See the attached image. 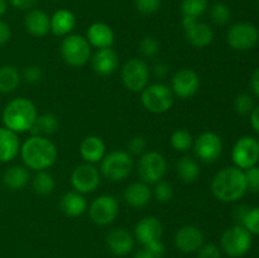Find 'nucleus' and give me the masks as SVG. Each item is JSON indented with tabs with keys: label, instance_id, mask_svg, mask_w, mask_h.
I'll list each match as a JSON object with an SVG mask.
<instances>
[{
	"label": "nucleus",
	"instance_id": "obj_1",
	"mask_svg": "<svg viewBox=\"0 0 259 258\" xmlns=\"http://www.w3.org/2000/svg\"><path fill=\"white\" fill-rule=\"evenodd\" d=\"M25 167L33 171H46L57 161V148L48 137L32 136L20 147Z\"/></svg>",
	"mask_w": 259,
	"mask_h": 258
},
{
	"label": "nucleus",
	"instance_id": "obj_2",
	"mask_svg": "<svg viewBox=\"0 0 259 258\" xmlns=\"http://www.w3.org/2000/svg\"><path fill=\"white\" fill-rule=\"evenodd\" d=\"M247 191L244 171L235 166L220 169L211 181V192L219 201L235 202Z\"/></svg>",
	"mask_w": 259,
	"mask_h": 258
},
{
	"label": "nucleus",
	"instance_id": "obj_3",
	"mask_svg": "<svg viewBox=\"0 0 259 258\" xmlns=\"http://www.w3.org/2000/svg\"><path fill=\"white\" fill-rule=\"evenodd\" d=\"M37 116V108L33 101L27 98H17L9 101L5 106L3 121L5 128L15 133H24L32 129Z\"/></svg>",
	"mask_w": 259,
	"mask_h": 258
},
{
	"label": "nucleus",
	"instance_id": "obj_4",
	"mask_svg": "<svg viewBox=\"0 0 259 258\" xmlns=\"http://www.w3.org/2000/svg\"><path fill=\"white\" fill-rule=\"evenodd\" d=\"M162 234H163V227L161 220L156 217L143 218L137 223L134 228L136 239L144 248L151 250L156 258H162L166 252L164 244L162 243Z\"/></svg>",
	"mask_w": 259,
	"mask_h": 258
},
{
	"label": "nucleus",
	"instance_id": "obj_5",
	"mask_svg": "<svg viewBox=\"0 0 259 258\" xmlns=\"http://www.w3.org/2000/svg\"><path fill=\"white\" fill-rule=\"evenodd\" d=\"M133 157L128 151H116L105 154L100 164V172L109 181H123L133 171Z\"/></svg>",
	"mask_w": 259,
	"mask_h": 258
},
{
	"label": "nucleus",
	"instance_id": "obj_6",
	"mask_svg": "<svg viewBox=\"0 0 259 258\" xmlns=\"http://www.w3.org/2000/svg\"><path fill=\"white\" fill-rule=\"evenodd\" d=\"M61 56L67 65L81 67L91 58V46L86 37L80 34H68L61 43Z\"/></svg>",
	"mask_w": 259,
	"mask_h": 258
},
{
	"label": "nucleus",
	"instance_id": "obj_7",
	"mask_svg": "<svg viewBox=\"0 0 259 258\" xmlns=\"http://www.w3.org/2000/svg\"><path fill=\"white\" fill-rule=\"evenodd\" d=\"M252 240V234L243 225L237 224L223 233L220 244L225 254L232 258H240L249 252Z\"/></svg>",
	"mask_w": 259,
	"mask_h": 258
},
{
	"label": "nucleus",
	"instance_id": "obj_8",
	"mask_svg": "<svg viewBox=\"0 0 259 258\" xmlns=\"http://www.w3.org/2000/svg\"><path fill=\"white\" fill-rule=\"evenodd\" d=\"M174 93L171 88L162 82L152 83L142 91V104L148 111L154 114H163L174 105Z\"/></svg>",
	"mask_w": 259,
	"mask_h": 258
},
{
	"label": "nucleus",
	"instance_id": "obj_9",
	"mask_svg": "<svg viewBox=\"0 0 259 258\" xmlns=\"http://www.w3.org/2000/svg\"><path fill=\"white\" fill-rule=\"evenodd\" d=\"M149 75V67L143 58H131L121 68V81L133 93H142L148 86Z\"/></svg>",
	"mask_w": 259,
	"mask_h": 258
},
{
	"label": "nucleus",
	"instance_id": "obj_10",
	"mask_svg": "<svg viewBox=\"0 0 259 258\" xmlns=\"http://www.w3.org/2000/svg\"><path fill=\"white\" fill-rule=\"evenodd\" d=\"M167 169L166 158L157 151L144 152L137 164L139 179L146 184H156L163 179Z\"/></svg>",
	"mask_w": 259,
	"mask_h": 258
},
{
	"label": "nucleus",
	"instance_id": "obj_11",
	"mask_svg": "<svg viewBox=\"0 0 259 258\" xmlns=\"http://www.w3.org/2000/svg\"><path fill=\"white\" fill-rule=\"evenodd\" d=\"M228 45L235 51H249L257 46L259 30L254 24L248 22H239L229 28L227 34Z\"/></svg>",
	"mask_w": 259,
	"mask_h": 258
},
{
	"label": "nucleus",
	"instance_id": "obj_12",
	"mask_svg": "<svg viewBox=\"0 0 259 258\" xmlns=\"http://www.w3.org/2000/svg\"><path fill=\"white\" fill-rule=\"evenodd\" d=\"M232 159L235 167L245 169L257 166L259 162V141L254 137L244 136L235 142L232 151Z\"/></svg>",
	"mask_w": 259,
	"mask_h": 258
},
{
	"label": "nucleus",
	"instance_id": "obj_13",
	"mask_svg": "<svg viewBox=\"0 0 259 258\" xmlns=\"http://www.w3.org/2000/svg\"><path fill=\"white\" fill-rule=\"evenodd\" d=\"M119 214V202L113 195H100L93 200L89 207V217L94 224L105 227L111 224Z\"/></svg>",
	"mask_w": 259,
	"mask_h": 258
},
{
	"label": "nucleus",
	"instance_id": "obj_14",
	"mask_svg": "<svg viewBox=\"0 0 259 258\" xmlns=\"http://www.w3.org/2000/svg\"><path fill=\"white\" fill-rule=\"evenodd\" d=\"M194 153L204 163H214L223 153V141L214 132H204L194 141Z\"/></svg>",
	"mask_w": 259,
	"mask_h": 258
},
{
	"label": "nucleus",
	"instance_id": "obj_15",
	"mask_svg": "<svg viewBox=\"0 0 259 258\" xmlns=\"http://www.w3.org/2000/svg\"><path fill=\"white\" fill-rule=\"evenodd\" d=\"M101 176L99 169L91 163H82L75 167L71 174V185L80 194H91L99 187Z\"/></svg>",
	"mask_w": 259,
	"mask_h": 258
},
{
	"label": "nucleus",
	"instance_id": "obj_16",
	"mask_svg": "<svg viewBox=\"0 0 259 258\" xmlns=\"http://www.w3.org/2000/svg\"><path fill=\"white\" fill-rule=\"evenodd\" d=\"M182 25H184L187 42L194 47L205 48L211 45L214 40V30L206 23L199 22V19L184 17Z\"/></svg>",
	"mask_w": 259,
	"mask_h": 258
},
{
	"label": "nucleus",
	"instance_id": "obj_17",
	"mask_svg": "<svg viewBox=\"0 0 259 258\" xmlns=\"http://www.w3.org/2000/svg\"><path fill=\"white\" fill-rule=\"evenodd\" d=\"M200 89V77L191 68H181L177 71L171 80V90L174 95L181 99H190Z\"/></svg>",
	"mask_w": 259,
	"mask_h": 258
},
{
	"label": "nucleus",
	"instance_id": "obj_18",
	"mask_svg": "<svg viewBox=\"0 0 259 258\" xmlns=\"http://www.w3.org/2000/svg\"><path fill=\"white\" fill-rule=\"evenodd\" d=\"M175 245L182 253L197 252L204 245V234L195 225H185L175 234Z\"/></svg>",
	"mask_w": 259,
	"mask_h": 258
},
{
	"label": "nucleus",
	"instance_id": "obj_19",
	"mask_svg": "<svg viewBox=\"0 0 259 258\" xmlns=\"http://www.w3.org/2000/svg\"><path fill=\"white\" fill-rule=\"evenodd\" d=\"M90 60L93 70L99 76L113 75L119 67V56L111 47L99 48Z\"/></svg>",
	"mask_w": 259,
	"mask_h": 258
},
{
	"label": "nucleus",
	"instance_id": "obj_20",
	"mask_svg": "<svg viewBox=\"0 0 259 258\" xmlns=\"http://www.w3.org/2000/svg\"><path fill=\"white\" fill-rule=\"evenodd\" d=\"M106 247L113 254L123 257L129 254L134 247V238L128 230L123 228H115L106 235Z\"/></svg>",
	"mask_w": 259,
	"mask_h": 258
},
{
	"label": "nucleus",
	"instance_id": "obj_21",
	"mask_svg": "<svg viewBox=\"0 0 259 258\" xmlns=\"http://www.w3.org/2000/svg\"><path fill=\"white\" fill-rule=\"evenodd\" d=\"M25 30L34 37H45L51 30V17L40 9H30L24 18Z\"/></svg>",
	"mask_w": 259,
	"mask_h": 258
},
{
	"label": "nucleus",
	"instance_id": "obj_22",
	"mask_svg": "<svg viewBox=\"0 0 259 258\" xmlns=\"http://www.w3.org/2000/svg\"><path fill=\"white\" fill-rule=\"evenodd\" d=\"M86 39L89 40L91 47L95 48H109L114 45L115 35L110 25L105 23H94L89 27L86 33Z\"/></svg>",
	"mask_w": 259,
	"mask_h": 258
},
{
	"label": "nucleus",
	"instance_id": "obj_23",
	"mask_svg": "<svg viewBox=\"0 0 259 258\" xmlns=\"http://www.w3.org/2000/svg\"><path fill=\"white\" fill-rule=\"evenodd\" d=\"M106 147L103 139L98 136H89L80 144V154L86 163H99L105 157Z\"/></svg>",
	"mask_w": 259,
	"mask_h": 258
},
{
	"label": "nucleus",
	"instance_id": "obj_24",
	"mask_svg": "<svg viewBox=\"0 0 259 258\" xmlns=\"http://www.w3.org/2000/svg\"><path fill=\"white\" fill-rule=\"evenodd\" d=\"M152 189L148 184L133 182L124 191V200L132 207H143L151 201Z\"/></svg>",
	"mask_w": 259,
	"mask_h": 258
},
{
	"label": "nucleus",
	"instance_id": "obj_25",
	"mask_svg": "<svg viewBox=\"0 0 259 258\" xmlns=\"http://www.w3.org/2000/svg\"><path fill=\"white\" fill-rule=\"evenodd\" d=\"M60 209L70 218H77L88 209V202L82 194L77 191H67L60 200Z\"/></svg>",
	"mask_w": 259,
	"mask_h": 258
},
{
	"label": "nucleus",
	"instance_id": "obj_26",
	"mask_svg": "<svg viewBox=\"0 0 259 258\" xmlns=\"http://www.w3.org/2000/svg\"><path fill=\"white\" fill-rule=\"evenodd\" d=\"M76 17L71 10L58 9L51 17V32L57 37H66L73 30Z\"/></svg>",
	"mask_w": 259,
	"mask_h": 258
},
{
	"label": "nucleus",
	"instance_id": "obj_27",
	"mask_svg": "<svg viewBox=\"0 0 259 258\" xmlns=\"http://www.w3.org/2000/svg\"><path fill=\"white\" fill-rule=\"evenodd\" d=\"M20 152L17 133L8 128H0V162H10Z\"/></svg>",
	"mask_w": 259,
	"mask_h": 258
},
{
	"label": "nucleus",
	"instance_id": "obj_28",
	"mask_svg": "<svg viewBox=\"0 0 259 258\" xmlns=\"http://www.w3.org/2000/svg\"><path fill=\"white\" fill-rule=\"evenodd\" d=\"M29 180L30 174L28 171V167L19 166V164L9 167L3 175V182H4L5 187H8L12 191L24 189Z\"/></svg>",
	"mask_w": 259,
	"mask_h": 258
},
{
	"label": "nucleus",
	"instance_id": "obj_29",
	"mask_svg": "<svg viewBox=\"0 0 259 258\" xmlns=\"http://www.w3.org/2000/svg\"><path fill=\"white\" fill-rule=\"evenodd\" d=\"M58 118L52 113H46L42 115H38L35 119L34 124H33L30 133L32 136H39V137H48L56 133L58 129Z\"/></svg>",
	"mask_w": 259,
	"mask_h": 258
},
{
	"label": "nucleus",
	"instance_id": "obj_30",
	"mask_svg": "<svg viewBox=\"0 0 259 258\" xmlns=\"http://www.w3.org/2000/svg\"><path fill=\"white\" fill-rule=\"evenodd\" d=\"M176 171L177 176L182 180L186 184H192V182L196 181L200 176V168L199 164L195 159H192L191 157H182L181 159H179L176 164Z\"/></svg>",
	"mask_w": 259,
	"mask_h": 258
},
{
	"label": "nucleus",
	"instance_id": "obj_31",
	"mask_svg": "<svg viewBox=\"0 0 259 258\" xmlns=\"http://www.w3.org/2000/svg\"><path fill=\"white\" fill-rule=\"evenodd\" d=\"M22 80V75L14 66L0 67V93H13Z\"/></svg>",
	"mask_w": 259,
	"mask_h": 258
},
{
	"label": "nucleus",
	"instance_id": "obj_32",
	"mask_svg": "<svg viewBox=\"0 0 259 258\" xmlns=\"http://www.w3.org/2000/svg\"><path fill=\"white\" fill-rule=\"evenodd\" d=\"M32 186L35 194L46 196V195L52 194L55 190V179L48 171H38L33 177Z\"/></svg>",
	"mask_w": 259,
	"mask_h": 258
},
{
	"label": "nucleus",
	"instance_id": "obj_33",
	"mask_svg": "<svg viewBox=\"0 0 259 258\" xmlns=\"http://www.w3.org/2000/svg\"><path fill=\"white\" fill-rule=\"evenodd\" d=\"M209 8V0H182V15L192 19H199Z\"/></svg>",
	"mask_w": 259,
	"mask_h": 258
},
{
	"label": "nucleus",
	"instance_id": "obj_34",
	"mask_svg": "<svg viewBox=\"0 0 259 258\" xmlns=\"http://www.w3.org/2000/svg\"><path fill=\"white\" fill-rule=\"evenodd\" d=\"M169 142H171V146L174 147V149H176L177 152H187L194 146V138H192L191 133L186 129L175 131Z\"/></svg>",
	"mask_w": 259,
	"mask_h": 258
},
{
	"label": "nucleus",
	"instance_id": "obj_35",
	"mask_svg": "<svg viewBox=\"0 0 259 258\" xmlns=\"http://www.w3.org/2000/svg\"><path fill=\"white\" fill-rule=\"evenodd\" d=\"M138 51L143 58H147V60H153V58H156L157 55L159 53L158 40H157L154 37L147 35V37L142 38L141 42H139Z\"/></svg>",
	"mask_w": 259,
	"mask_h": 258
},
{
	"label": "nucleus",
	"instance_id": "obj_36",
	"mask_svg": "<svg viewBox=\"0 0 259 258\" xmlns=\"http://www.w3.org/2000/svg\"><path fill=\"white\" fill-rule=\"evenodd\" d=\"M232 13L228 5L223 4V3H215L210 8V18H211L212 23L217 25H225L230 20Z\"/></svg>",
	"mask_w": 259,
	"mask_h": 258
},
{
	"label": "nucleus",
	"instance_id": "obj_37",
	"mask_svg": "<svg viewBox=\"0 0 259 258\" xmlns=\"http://www.w3.org/2000/svg\"><path fill=\"white\" fill-rule=\"evenodd\" d=\"M152 195L159 202H168L174 196V187L167 181H158L154 184V189L152 190Z\"/></svg>",
	"mask_w": 259,
	"mask_h": 258
},
{
	"label": "nucleus",
	"instance_id": "obj_38",
	"mask_svg": "<svg viewBox=\"0 0 259 258\" xmlns=\"http://www.w3.org/2000/svg\"><path fill=\"white\" fill-rule=\"evenodd\" d=\"M254 99L249 94H239V95L235 98L234 101V109L238 114L240 115H248V114L252 113V110L254 109Z\"/></svg>",
	"mask_w": 259,
	"mask_h": 258
},
{
	"label": "nucleus",
	"instance_id": "obj_39",
	"mask_svg": "<svg viewBox=\"0 0 259 258\" xmlns=\"http://www.w3.org/2000/svg\"><path fill=\"white\" fill-rule=\"evenodd\" d=\"M240 225H243L252 235H259V206L249 207Z\"/></svg>",
	"mask_w": 259,
	"mask_h": 258
},
{
	"label": "nucleus",
	"instance_id": "obj_40",
	"mask_svg": "<svg viewBox=\"0 0 259 258\" xmlns=\"http://www.w3.org/2000/svg\"><path fill=\"white\" fill-rule=\"evenodd\" d=\"M162 0H134L137 10L144 15L154 14L161 8Z\"/></svg>",
	"mask_w": 259,
	"mask_h": 258
},
{
	"label": "nucleus",
	"instance_id": "obj_41",
	"mask_svg": "<svg viewBox=\"0 0 259 258\" xmlns=\"http://www.w3.org/2000/svg\"><path fill=\"white\" fill-rule=\"evenodd\" d=\"M245 181H247V189L249 191L259 192V167L254 166L250 167V168L245 169Z\"/></svg>",
	"mask_w": 259,
	"mask_h": 258
},
{
	"label": "nucleus",
	"instance_id": "obj_42",
	"mask_svg": "<svg viewBox=\"0 0 259 258\" xmlns=\"http://www.w3.org/2000/svg\"><path fill=\"white\" fill-rule=\"evenodd\" d=\"M20 75L27 83H38L42 78V70L38 65H29L23 70Z\"/></svg>",
	"mask_w": 259,
	"mask_h": 258
},
{
	"label": "nucleus",
	"instance_id": "obj_43",
	"mask_svg": "<svg viewBox=\"0 0 259 258\" xmlns=\"http://www.w3.org/2000/svg\"><path fill=\"white\" fill-rule=\"evenodd\" d=\"M147 142L144 139V137L142 136H134L129 139L128 142V152L132 156H139V154H143L146 151Z\"/></svg>",
	"mask_w": 259,
	"mask_h": 258
},
{
	"label": "nucleus",
	"instance_id": "obj_44",
	"mask_svg": "<svg viewBox=\"0 0 259 258\" xmlns=\"http://www.w3.org/2000/svg\"><path fill=\"white\" fill-rule=\"evenodd\" d=\"M197 258H222V252L220 248L214 243L205 244L197 250Z\"/></svg>",
	"mask_w": 259,
	"mask_h": 258
},
{
	"label": "nucleus",
	"instance_id": "obj_45",
	"mask_svg": "<svg viewBox=\"0 0 259 258\" xmlns=\"http://www.w3.org/2000/svg\"><path fill=\"white\" fill-rule=\"evenodd\" d=\"M38 0H9L10 4L19 10H30Z\"/></svg>",
	"mask_w": 259,
	"mask_h": 258
},
{
	"label": "nucleus",
	"instance_id": "obj_46",
	"mask_svg": "<svg viewBox=\"0 0 259 258\" xmlns=\"http://www.w3.org/2000/svg\"><path fill=\"white\" fill-rule=\"evenodd\" d=\"M152 68H153V75L157 78H164L168 75V66L164 62H157Z\"/></svg>",
	"mask_w": 259,
	"mask_h": 258
},
{
	"label": "nucleus",
	"instance_id": "obj_47",
	"mask_svg": "<svg viewBox=\"0 0 259 258\" xmlns=\"http://www.w3.org/2000/svg\"><path fill=\"white\" fill-rule=\"evenodd\" d=\"M10 35H12L10 27L5 22L0 20V46L5 45L10 39Z\"/></svg>",
	"mask_w": 259,
	"mask_h": 258
},
{
	"label": "nucleus",
	"instance_id": "obj_48",
	"mask_svg": "<svg viewBox=\"0 0 259 258\" xmlns=\"http://www.w3.org/2000/svg\"><path fill=\"white\" fill-rule=\"evenodd\" d=\"M248 210H249V206H247V205H238V206L235 207L234 219L237 220L238 224H242L243 219H244L245 215H247Z\"/></svg>",
	"mask_w": 259,
	"mask_h": 258
},
{
	"label": "nucleus",
	"instance_id": "obj_49",
	"mask_svg": "<svg viewBox=\"0 0 259 258\" xmlns=\"http://www.w3.org/2000/svg\"><path fill=\"white\" fill-rule=\"evenodd\" d=\"M250 89H252V93L257 98H259V67L255 68L254 72L252 73V77H250Z\"/></svg>",
	"mask_w": 259,
	"mask_h": 258
},
{
	"label": "nucleus",
	"instance_id": "obj_50",
	"mask_svg": "<svg viewBox=\"0 0 259 258\" xmlns=\"http://www.w3.org/2000/svg\"><path fill=\"white\" fill-rule=\"evenodd\" d=\"M250 115V125L253 126L257 133H259V105L254 106V109L252 110V113L249 114Z\"/></svg>",
	"mask_w": 259,
	"mask_h": 258
},
{
	"label": "nucleus",
	"instance_id": "obj_51",
	"mask_svg": "<svg viewBox=\"0 0 259 258\" xmlns=\"http://www.w3.org/2000/svg\"><path fill=\"white\" fill-rule=\"evenodd\" d=\"M134 258H156V255H154L151 250L143 247L139 250H137L136 254H134Z\"/></svg>",
	"mask_w": 259,
	"mask_h": 258
},
{
	"label": "nucleus",
	"instance_id": "obj_52",
	"mask_svg": "<svg viewBox=\"0 0 259 258\" xmlns=\"http://www.w3.org/2000/svg\"><path fill=\"white\" fill-rule=\"evenodd\" d=\"M7 0H0V17H3V15L5 14V12H7Z\"/></svg>",
	"mask_w": 259,
	"mask_h": 258
}]
</instances>
